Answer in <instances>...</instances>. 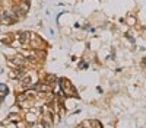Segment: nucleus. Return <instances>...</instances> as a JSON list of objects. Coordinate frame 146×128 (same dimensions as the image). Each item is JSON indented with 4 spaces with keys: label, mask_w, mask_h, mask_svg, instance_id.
Here are the masks:
<instances>
[{
    "label": "nucleus",
    "mask_w": 146,
    "mask_h": 128,
    "mask_svg": "<svg viewBox=\"0 0 146 128\" xmlns=\"http://www.w3.org/2000/svg\"><path fill=\"white\" fill-rule=\"evenodd\" d=\"M41 125H42V128H51L53 122H50L48 119H42V121H41Z\"/></svg>",
    "instance_id": "nucleus-4"
},
{
    "label": "nucleus",
    "mask_w": 146,
    "mask_h": 128,
    "mask_svg": "<svg viewBox=\"0 0 146 128\" xmlns=\"http://www.w3.org/2000/svg\"><path fill=\"white\" fill-rule=\"evenodd\" d=\"M57 79H56V76H51V74H48L47 77H45V81L48 85H54V81H56Z\"/></svg>",
    "instance_id": "nucleus-3"
},
{
    "label": "nucleus",
    "mask_w": 146,
    "mask_h": 128,
    "mask_svg": "<svg viewBox=\"0 0 146 128\" xmlns=\"http://www.w3.org/2000/svg\"><path fill=\"white\" fill-rule=\"evenodd\" d=\"M36 89L40 92H50V86L48 85H36Z\"/></svg>",
    "instance_id": "nucleus-2"
},
{
    "label": "nucleus",
    "mask_w": 146,
    "mask_h": 128,
    "mask_svg": "<svg viewBox=\"0 0 146 128\" xmlns=\"http://www.w3.org/2000/svg\"><path fill=\"white\" fill-rule=\"evenodd\" d=\"M10 119L12 121H19V116L18 115H10Z\"/></svg>",
    "instance_id": "nucleus-5"
},
{
    "label": "nucleus",
    "mask_w": 146,
    "mask_h": 128,
    "mask_svg": "<svg viewBox=\"0 0 146 128\" xmlns=\"http://www.w3.org/2000/svg\"><path fill=\"white\" fill-rule=\"evenodd\" d=\"M25 64V58L23 57H15L13 61L10 63V66H23Z\"/></svg>",
    "instance_id": "nucleus-1"
}]
</instances>
